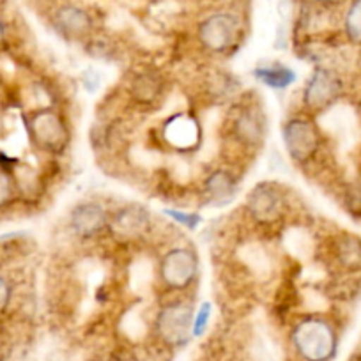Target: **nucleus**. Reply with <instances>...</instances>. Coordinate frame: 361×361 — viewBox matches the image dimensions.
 I'll use <instances>...</instances> for the list:
<instances>
[{
  "label": "nucleus",
  "mask_w": 361,
  "mask_h": 361,
  "mask_svg": "<svg viewBox=\"0 0 361 361\" xmlns=\"http://www.w3.org/2000/svg\"><path fill=\"white\" fill-rule=\"evenodd\" d=\"M293 340L301 356L308 361L329 360L336 349L335 329L324 319H305L294 329Z\"/></svg>",
  "instance_id": "1"
},
{
  "label": "nucleus",
  "mask_w": 361,
  "mask_h": 361,
  "mask_svg": "<svg viewBox=\"0 0 361 361\" xmlns=\"http://www.w3.org/2000/svg\"><path fill=\"white\" fill-rule=\"evenodd\" d=\"M239 36L238 16L227 11H218L206 16L199 25V39L207 51L224 54L235 44Z\"/></svg>",
  "instance_id": "2"
},
{
  "label": "nucleus",
  "mask_w": 361,
  "mask_h": 361,
  "mask_svg": "<svg viewBox=\"0 0 361 361\" xmlns=\"http://www.w3.org/2000/svg\"><path fill=\"white\" fill-rule=\"evenodd\" d=\"M27 126L32 140L44 151L61 152L68 145V128L54 110L43 109L30 114Z\"/></svg>",
  "instance_id": "3"
},
{
  "label": "nucleus",
  "mask_w": 361,
  "mask_h": 361,
  "mask_svg": "<svg viewBox=\"0 0 361 361\" xmlns=\"http://www.w3.org/2000/svg\"><path fill=\"white\" fill-rule=\"evenodd\" d=\"M342 89L343 83L335 71L328 68H317L305 85V106L312 112H322L340 98Z\"/></svg>",
  "instance_id": "4"
},
{
  "label": "nucleus",
  "mask_w": 361,
  "mask_h": 361,
  "mask_svg": "<svg viewBox=\"0 0 361 361\" xmlns=\"http://www.w3.org/2000/svg\"><path fill=\"white\" fill-rule=\"evenodd\" d=\"M283 145L294 161L307 163L317 154L321 137L310 121L296 117L283 126Z\"/></svg>",
  "instance_id": "5"
},
{
  "label": "nucleus",
  "mask_w": 361,
  "mask_h": 361,
  "mask_svg": "<svg viewBox=\"0 0 361 361\" xmlns=\"http://www.w3.org/2000/svg\"><path fill=\"white\" fill-rule=\"evenodd\" d=\"M197 269H199V260L190 248H172L159 264L163 283L176 290L186 289L195 279Z\"/></svg>",
  "instance_id": "6"
},
{
  "label": "nucleus",
  "mask_w": 361,
  "mask_h": 361,
  "mask_svg": "<svg viewBox=\"0 0 361 361\" xmlns=\"http://www.w3.org/2000/svg\"><path fill=\"white\" fill-rule=\"evenodd\" d=\"M156 326L158 331L163 338L169 343H183L186 342L188 335H192V326H193V312L190 305L186 303H177L166 305L161 308L156 319Z\"/></svg>",
  "instance_id": "7"
},
{
  "label": "nucleus",
  "mask_w": 361,
  "mask_h": 361,
  "mask_svg": "<svg viewBox=\"0 0 361 361\" xmlns=\"http://www.w3.org/2000/svg\"><path fill=\"white\" fill-rule=\"evenodd\" d=\"M109 225V214L98 202H82L69 214V227L76 238H96Z\"/></svg>",
  "instance_id": "8"
},
{
  "label": "nucleus",
  "mask_w": 361,
  "mask_h": 361,
  "mask_svg": "<svg viewBox=\"0 0 361 361\" xmlns=\"http://www.w3.org/2000/svg\"><path fill=\"white\" fill-rule=\"evenodd\" d=\"M232 133L235 140L246 147H257L262 144L264 135H266V121H264L262 112L255 106H246L239 110L232 121Z\"/></svg>",
  "instance_id": "9"
},
{
  "label": "nucleus",
  "mask_w": 361,
  "mask_h": 361,
  "mask_svg": "<svg viewBox=\"0 0 361 361\" xmlns=\"http://www.w3.org/2000/svg\"><path fill=\"white\" fill-rule=\"evenodd\" d=\"M283 206V195L273 183H260L248 197V207L259 221L275 220Z\"/></svg>",
  "instance_id": "10"
},
{
  "label": "nucleus",
  "mask_w": 361,
  "mask_h": 361,
  "mask_svg": "<svg viewBox=\"0 0 361 361\" xmlns=\"http://www.w3.org/2000/svg\"><path fill=\"white\" fill-rule=\"evenodd\" d=\"M54 25L69 39H80L92 29V16L89 11L75 4H64L55 9Z\"/></svg>",
  "instance_id": "11"
},
{
  "label": "nucleus",
  "mask_w": 361,
  "mask_h": 361,
  "mask_svg": "<svg viewBox=\"0 0 361 361\" xmlns=\"http://www.w3.org/2000/svg\"><path fill=\"white\" fill-rule=\"evenodd\" d=\"M109 225H112V231L121 238H138L147 228L149 214L137 206L123 207L109 220Z\"/></svg>",
  "instance_id": "12"
},
{
  "label": "nucleus",
  "mask_w": 361,
  "mask_h": 361,
  "mask_svg": "<svg viewBox=\"0 0 361 361\" xmlns=\"http://www.w3.org/2000/svg\"><path fill=\"white\" fill-rule=\"evenodd\" d=\"M238 192V180L228 170H214L204 183V193L214 206H225Z\"/></svg>",
  "instance_id": "13"
},
{
  "label": "nucleus",
  "mask_w": 361,
  "mask_h": 361,
  "mask_svg": "<svg viewBox=\"0 0 361 361\" xmlns=\"http://www.w3.org/2000/svg\"><path fill=\"white\" fill-rule=\"evenodd\" d=\"M253 76L271 89H287L296 82V73L283 64L260 66L253 71Z\"/></svg>",
  "instance_id": "14"
},
{
  "label": "nucleus",
  "mask_w": 361,
  "mask_h": 361,
  "mask_svg": "<svg viewBox=\"0 0 361 361\" xmlns=\"http://www.w3.org/2000/svg\"><path fill=\"white\" fill-rule=\"evenodd\" d=\"M336 259L343 267H361V239L357 235H343L336 241Z\"/></svg>",
  "instance_id": "15"
},
{
  "label": "nucleus",
  "mask_w": 361,
  "mask_h": 361,
  "mask_svg": "<svg viewBox=\"0 0 361 361\" xmlns=\"http://www.w3.org/2000/svg\"><path fill=\"white\" fill-rule=\"evenodd\" d=\"M161 92V80L154 73H142L133 80V94L142 103H151Z\"/></svg>",
  "instance_id": "16"
},
{
  "label": "nucleus",
  "mask_w": 361,
  "mask_h": 361,
  "mask_svg": "<svg viewBox=\"0 0 361 361\" xmlns=\"http://www.w3.org/2000/svg\"><path fill=\"white\" fill-rule=\"evenodd\" d=\"M343 29L353 43L361 44V0H353V4L349 6L343 20Z\"/></svg>",
  "instance_id": "17"
},
{
  "label": "nucleus",
  "mask_w": 361,
  "mask_h": 361,
  "mask_svg": "<svg viewBox=\"0 0 361 361\" xmlns=\"http://www.w3.org/2000/svg\"><path fill=\"white\" fill-rule=\"evenodd\" d=\"M16 195V180L11 169L0 163V211L6 209Z\"/></svg>",
  "instance_id": "18"
},
{
  "label": "nucleus",
  "mask_w": 361,
  "mask_h": 361,
  "mask_svg": "<svg viewBox=\"0 0 361 361\" xmlns=\"http://www.w3.org/2000/svg\"><path fill=\"white\" fill-rule=\"evenodd\" d=\"M163 213H165L169 218H172L176 224L183 225V227L190 228V231H195V228L200 225V221H202V218H200L199 213H185V211H180V209H165Z\"/></svg>",
  "instance_id": "19"
},
{
  "label": "nucleus",
  "mask_w": 361,
  "mask_h": 361,
  "mask_svg": "<svg viewBox=\"0 0 361 361\" xmlns=\"http://www.w3.org/2000/svg\"><path fill=\"white\" fill-rule=\"evenodd\" d=\"M211 319V305L202 303L200 305L199 312L193 317V326H192V335L193 336H202L206 333L207 326H209Z\"/></svg>",
  "instance_id": "20"
},
{
  "label": "nucleus",
  "mask_w": 361,
  "mask_h": 361,
  "mask_svg": "<svg viewBox=\"0 0 361 361\" xmlns=\"http://www.w3.org/2000/svg\"><path fill=\"white\" fill-rule=\"evenodd\" d=\"M11 298H13L11 286H9V282L4 279V276L0 275V314L9 307Z\"/></svg>",
  "instance_id": "21"
},
{
  "label": "nucleus",
  "mask_w": 361,
  "mask_h": 361,
  "mask_svg": "<svg viewBox=\"0 0 361 361\" xmlns=\"http://www.w3.org/2000/svg\"><path fill=\"white\" fill-rule=\"evenodd\" d=\"M6 39V23L2 22V18H0V44L4 43Z\"/></svg>",
  "instance_id": "22"
},
{
  "label": "nucleus",
  "mask_w": 361,
  "mask_h": 361,
  "mask_svg": "<svg viewBox=\"0 0 361 361\" xmlns=\"http://www.w3.org/2000/svg\"><path fill=\"white\" fill-rule=\"evenodd\" d=\"M315 2H319V4L328 6V4H333V2H336V0H315Z\"/></svg>",
  "instance_id": "23"
}]
</instances>
